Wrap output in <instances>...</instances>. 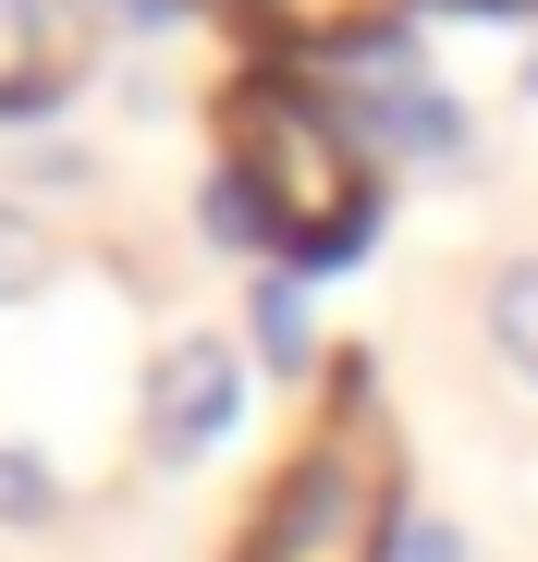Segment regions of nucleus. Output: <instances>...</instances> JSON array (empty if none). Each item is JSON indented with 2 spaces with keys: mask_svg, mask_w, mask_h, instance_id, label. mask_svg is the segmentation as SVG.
Here are the masks:
<instances>
[{
  "mask_svg": "<svg viewBox=\"0 0 538 562\" xmlns=\"http://www.w3.org/2000/svg\"><path fill=\"white\" fill-rule=\"evenodd\" d=\"M221 171L257 196V221H269L282 257H343V245H368V221H380L368 135H355V111L318 99L306 74H245V86H233Z\"/></svg>",
  "mask_w": 538,
  "mask_h": 562,
  "instance_id": "f257e3e1",
  "label": "nucleus"
},
{
  "mask_svg": "<svg viewBox=\"0 0 538 562\" xmlns=\"http://www.w3.org/2000/svg\"><path fill=\"white\" fill-rule=\"evenodd\" d=\"M392 538H404V440L380 416L368 367H330V404H318L306 452L269 477L233 562H392Z\"/></svg>",
  "mask_w": 538,
  "mask_h": 562,
  "instance_id": "f03ea898",
  "label": "nucleus"
},
{
  "mask_svg": "<svg viewBox=\"0 0 538 562\" xmlns=\"http://www.w3.org/2000/svg\"><path fill=\"white\" fill-rule=\"evenodd\" d=\"M233 416H245V355L209 342V330L159 342V367H147V452H159V464H197Z\"/></svg>",
  "mask_w": 538,
  "mask_h": 562,
  "instance_id": "7ed1b4c3",
  "label": "nucleus"
},
{
  "mask_svg": "<svg viewBox=\"0 0 538 562\" xmlns=\"http://www.w3.org/2000/svg\"><path fill=\"white\" fill-rule=\"evenodd\" d=\"M355 49H368V99H355V123H368L380 147H404V159H453L466 147V111L440 99V74L416 49H392V37H355Z\"/></svg>",
  "mask_w": 538,
  "mask_h": 562,
  "instance_id": "20e7f679",
  "label": "nucleus"
},
{
  "mask_svg": "<svg viewBox=\"0 0 538 562\" xmlns=\"http://www.w3.org/2000/svg\"><path fill=\"white\" fill-rule=\"evenodd\" d=\"M86 74V0H0V111H49Z\"/></svg>",
  "mask_w": 538,
  "mask_h": 562,
  "instance_id": "39448f33",
  "label": "nucleus"
},
{
  "mask_svg": "<svg viewBox=\"0 0 538 562\" xmlns=\"http://www.w3.org/2000/svg\"><path fill=\"white\" fill-rule=\"evenodd\" d=\"M257 25H282L306 49H355V37H380V0H245Z\"/></svg>",
  "mask_w": 538,
  "mask_h": 562,
  "instance_id": "423d86ee",
  "label": "nucleus"
},
{
  "mask_svg": "<svg viewBox=\"0 0 538 562\" xmlns=\"http://www.w3.org/2000/svg\"><path fill=\"white\" fill-rule=\"evenodd\" d=\"M490 342H502L514 380H538V257H514V269L490 281Z\"/></svg>",
  "mask_w": 538,
  "mask_h": 562,
  "instance_id": "0eeeda50",
  "label": "nucleus"
},
{
  "mask_svg": "<svg viewBox=\"0 0 538 562\" xmlns=\"http://www.w3.org/2000/svg\"><path fill=\"white\" fill-rule=\"evenodd\" d=\"M0 514H13V526H49L61 514V477H49L25 440H0Z\"/></svg>",
  "mask_w": 538,
  "mask_h": 562,
  "instance_id": "6e6552de",
  "label": "nucleus"
},
{
  "mask_svg": "<svg viewBox=\"0 0 538 562\" xmlns=\"http://www.w3.org/2000/svg\"><path fill=\"white\" fill-rule=\"evenodd\" d=\"M257 342H269V367H282V380L306 367V281H269V294H257Z\"/></svg>",
  "mask_w": 538,
  "mask_h": 562,
  "instance_id": "1a4fd4ad",
  "label": "nucleus"
},
{
  "mask_svg": "<svg viewBox=\"0 0 538 562\" xmlns=\"http://www.w3.org/2000/svg\"><path fill=\"white\" fill-rule=\"evenodd\" d=\"M37 281H49V233L0 209V306H13V294H37Z\"/></svg>",
  "mask_w": 538,
  "mask_h": 562,
  "instance_id": "9d476101",
  "label": "nucleus"
},
{
  "mask_svg": "<svg viewBox=\"0 0 538 562\" xmlns=\"http://www.w3.org/2000/svg\"><path fill=\"white\" fill-rule=\"evenodd\" d=\"M197 221H209L221 245H269V221H257V196H245V183H233V171H221V183H209V196H197Z\"/></svg>",
  "mask_w": 538,
  "mask_h": 562,
  "instance_id": "9b49d317",
  "label": "nucleus"
},
{
  "mask_svg": "<svg viewBox=\"0 0 538 562\" xmlns=\"http://www.w3.org/2000/svg\"><path fill=\"white\" fill-rule=\"evenodd\" d=\"M392 550H404V562H466V538L440 526V514H404V538H392Z\"/></svg>",
  "mask_w": 538,
  "mask_h": 562,
  "instance_id": "f8f14e48",
  "label": "nucleus"
},
{
  "mask_svg": "<svg viewBox=\"0 0 538 562\" xmlns=\"http://www.w3.org/2000/svg\"><path fill=\"white\" fill-rule=\"evenodd\" d=\"M478 13H502V0H478ZM514 13H538V0H514Z\"/></svg>",
  "mask_w": 538,
  "mask_h": 562,
  "instance_id": "ddd939ff",
  "label": "nucleus"
},
{
  "mask_svg": "<svg viewBox=\"0 0 538 562\" xmlns=\"http://www.w3.org/2000/svg\"><path fill=\"white\" fill-rule=\"evenodd\" d=\"M526 99H538V49H526Z\"/></svg>",
  "mask_w": 538,
  "mask_h": 562,
  "instance_id": "4468645a",
  "label": "nucleus"
}]
</instances>
